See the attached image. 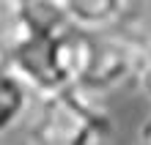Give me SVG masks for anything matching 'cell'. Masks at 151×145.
<instances>
[{"label": "cell", "instance_id": "1", "mask_svg": "<svg viewBox=\"0 0 151 145\" xmlns=\"http://www.w3.org/2000/svg\"><path fill=\"white\" fill-rule=\"evenodd\" d=\"M88 63V33L63 25L39 41L14 52V74L30 88V93L52 96L80 88Z\"/></svg>", "mask_w": 151, "mask_h": 145}, {"label": "cell", "instance_id": "2", "mask_svg": "<svg viewBox=\"0 0 151 145\" xmlns=\"http://www.w3.org/2000/svg\"><path fill=\"white\" fill-rule=\"evenodd\" d=\"M110 115L93 101V93L69 88L44 96L33 121L30 142L36 145H96L110 134Z\"/></svg>", "mask_w": 151, "mask_h": 145}, {"label": "cell", "instance_id": "3", "mask_svg": "<svg viewBox=\"0 0 151 145\" xmlns=\"http://www.w3.org/2000/svg\"><path fill=\"white\" fill-rule=\"evenodd\" d=\"M146 36L129 22L107 33H88V63L80 88L88 93H107L137 77Z\"/></svg>", "mask_w": 151, "mask_h": 145}, {"label": "cell", "instance_id": "4", "mask_svg": "<svg viewBox=\"0 0 151 145\" xmlns=\"http://www.w3.org/2000/svg\"><path fill=\"white\" fill-rule=\"evenodd\" d=\"M60 11L69 25L83 33H107L129 22L132 6L118 0H77V3H60Z\"/></svg>", "mask_w": 151, "mask_h": 145}, {"label": "cell", "instance_id": "5", "mask_svg": "<svg viewBox=\"0 0 151 145\" xmlns=\"http://www.w3.org/2000/svg\"><path fill=\"white\" fill-rule=\"evenodd\" d=\"M30 104V88L14 71L0 74V134L14 129Z\"/></svg>", "mask_w": 151, "mask_h": 145}, {"label": "cell", "instance_id": "6", "mask_svg": "<svg viewBox=\"0 0 151 145\" xmlns=\"http://www.w3.org/2000/svg\"><path fill=\"white\" fill-rule=\"evenodd\" d=\"M137 82L146 90V96H151V33L146 36V49H143V63H140Z\"/></svg>", "mask_w": 151, "mask_h": 145}, {"label": "cell", "instance_id": "7", "mask_svg": "<svg viewBox=\"0 0 151 145\" xmlns=\"http://www.w3.org/2000/svg\"><path fill=\"white\" fill-rule=\"evenodd\" d=\"M8 71H14V49L0 36V74H8Z\"/></svg>", "mask_w": 151, "mask_h": 145}, {"label": "cell", "instance_id": "8", "mask_svg": "<svg viewBox=\"0 0 151 145\" xmlns=\"http://www.w3.org/2000/svg\"><path fill=\"white\" fill-rule=\"evenodd\" d=\"M137 145H151V115L143 121L140 126V134H137Z\"/></svg>", "mask_w": 151, "mask_h": 145}, {"label": "cell", "instance_id": "9", "mask_svg": "<svg viewBox=\"0 0 151 145\" xmlns=\"http://www.w3.org/2000/svg\"><path fill=\"white\" fill-rule=\"evenodd\" d=\"M28 145H36V142H28Z\"/></svg>", "mask_w": 151, "mask_h": 145}]
</instances>
